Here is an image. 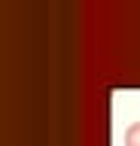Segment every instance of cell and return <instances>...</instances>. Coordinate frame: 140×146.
<instances>
[{"label":"cell","mask_w":140,"mask_h":146,"mask_svg":"<svg viewBox=\"0 0 140 146\" xmlns=\"http://www.w3.org/2000/svg\"><path fill=\"white\" fill-rule=\"evenodd\" d=\"M125 146H140V122H131L125 128Z\"/></svg>","instance_id":"6da1fadb"}]
</instances>
